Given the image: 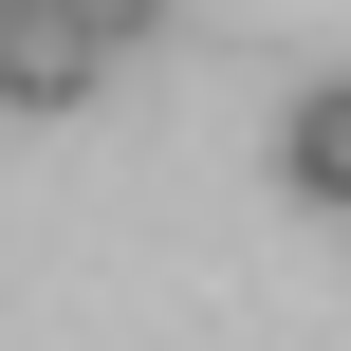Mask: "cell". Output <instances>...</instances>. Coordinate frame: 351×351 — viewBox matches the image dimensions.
Here are the masks:
<instances>
[{
  "instance_id": "obj_1",
  "label": "cell",
  "mask_w": 351,
  "mask_h": 351,
  "mask_svg": "<svg viewBox=\"0 0 351 351\" xmlns=\"http://www.w3.org/2000/svg\"><path fill=\"white\" fill-rule=\"evenodd\" d=\"M93 93H111V37H93L74 0H0V111L56 130V111H93Z\"/></svg>"
},
{
  "instance_id": "obj_3",
  "label": "cell",
  "mask_w": 351,
  "mask_h": 351,
  "mask_svg": "<svg viewBox=\"0 0 351 351\" xmlns=\"http://www.w3.org/2000/svg\"><path fill=\"white\" fill-rule=\"evenodd\" d=\"M74 19H93L111 56H130V37H167V0H74Z\"/></svg>"
},
{
  "instance_id": "obj_2",
  "label": "cell",
  "mask_w": 351,
  "mask_h": 351,
  "mask_svg": "<svg viewBox=\"0 0 351 351\" xmlns=\"http://www.w3.org/2000/svg\"><path fill=\"white\" fill-rule=\"evenodd\" d=\"M278 185H296L315 222H351V74H296V111H278Z\"/></svg>"
}]
</instances>
